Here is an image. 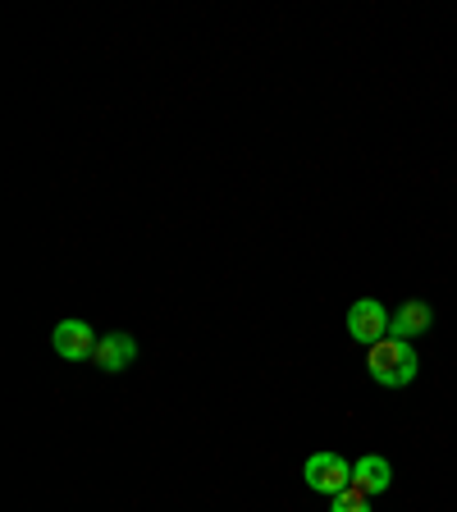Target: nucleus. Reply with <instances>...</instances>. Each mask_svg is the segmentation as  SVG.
<instances>
[{
    "mask_svg": "<svg viewBox=\"0 0 457 512\" xmlns=\"http://www.w3.org/2000/svg\"><path fill=\"white\" fill-rule=\"evenodd\" d=\"M416 352L407 339H380L375 348H366V371H371L375 384H384V389H403V384L416 380Z\"/></svg>",
    "mask_w": 457,
    "mask_h": 512,
    "instance_id": "1",
    "label": "nucleus"
},
{
    "mask_svg": "<svg viewBox=\"0 0 457 512\" xmlns=\"http://www.w3.org/2000/svg\"><path fill=\"white\" fill-rule=\"evenodd\" d=\"M302 480H307V490L339 499V494L352 485V462L339 458V453H311L307 467H302Z\"/></svg>",
    "mask_w": 457,
    "mask_h": 512,
    "instance_id": "2",
    "label": "nucleus"
},
{
    "mask_svg": "<svg viewBox=\"0 0 457 512\" xmlns=\"http://www.w3.org/2000/svg\"><path fill=\"white\" fill-rule=\"evenodd\" d=\"M348 334L352 343H362V348H375L380 339H389V307L380 298H362L348 307Z\"/></svg>",
    "mask_w": 457,
    "mask_h": 512,
    "instance_id": "3",
    "label": "nucleus"
},
{
    "mask_svg": "<svg viewBox=\"0 0 457 512\" xmlns=\"http://www.w3.org/2000/svg\"><path fill=\"white\" fill-rule=\"evenodd\" d=\"M138 362V339L124 330H110L96 339V352H92V366L96 371H106V375H119L128 371V366Z\"/></svg>",
    "mask_w": 457,
    "mask_h": 512,
    "instance_id": "4",
    "label": "nucleus"
},
{
    "mask_svg": "<svg viewBox=\"0 0 457 512\" xmlns=\"http://www.w3.org/2000/svg\"><path fill=\"white\" fill-rule=\"evenodd\" d=\"M51 348L60 352L64 362H92L96 352V330L87 320H60L51 330Z\"/></svg>",
    "mask_w": 457,
    "mask_h": 512,
    "instance_id": "5",
    "label": "nucleus"
},
{
    "mask_svg": "<svg viewBox=\"0 0 457 512\" xmlns=\"http://www.w3.org/2000/svg\"><path fill=\"white\" fill-rule=\"evenodd\" d=\"M430 325H435V311H430V302H421V298H407L403 307H394V316H389V334H394V339H407V343H412L416 334H430Z\"/></svg>",
    "mask_w": 457,
    "mask_h": 512,
    "instance_id": "6",
    "label": "nucleus"
},
{
    "mask_svg": "<svg viewBox=\"0 0 457 512\" xmlns=\"http://www.w3.org/2000/svg\"><path fill=\"white\" fill-rule=\"evenodd\" d=\"M352 485H357L362 494H384L389 485H394V467H389V458H380V453L357 458V467H352Z\"/></svg>",
    "mask_w": 457,
    "mask_h": 512,
    "instance_id": "7",
    "label": "nucleus"
},
{
    "mask_svg": "<svg viewBox=\"0 0 457 512\" xmlns=\"http://www.w3.org/2000/svg\"><path fill=\"white\" fill-rule=\"evenodd\" d=\"M366 499H371V494H362L357 485H348V490L330 503V512H371V503H366Z\"/></svg>",
    "mask_w": 457,
    "mask_h": 512,
    "instance_id": "8",
    "label": "nucleus"
}]
</instances>
